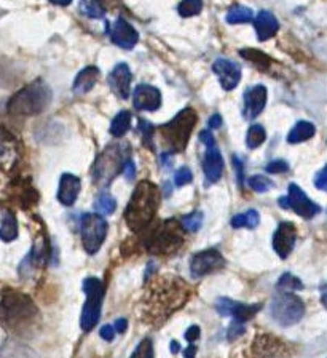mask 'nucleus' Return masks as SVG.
Wrapping results in <instances>:
<instances>
[{"label": "nucleus", "instance_id": "obj_1", "mask_svg": "<svg viewBox=\"0 0 327 358\" xmlns=\"http://www.w3.org/2000/svg\"><path fill=\"white\" fill-rule=\"evenodd\" d=\"M160 203V191L150 181H141L135 187V192L125 209V221L135 234H139L150 226L155 219Z\"/></svg>", "mask_w": 327, "mask_h": 358}, {"label": "nucleus", "instance_id": "obj_2", "mask_svg": "<svg viewBox=\"0 0 327 358\" xmlns=\"http://www.w3.org/2000/svg\"><path fill=\"white\" fill-rule=\"evenodd\" d=\"M187 298L188 288L184 283V280L176 277L158 279L149 293V298H147L150 317L155 321L166 319L172 312L181 309L186 304Z\"/></svg>", "mask_w": 327, "mask_h": 358}, {"label": "nucleus", "instance_id": "obj_3", "mask_svg": "<svg viewBox=\"0 0 327 358\" xmlns=\"http://www.w3.org/2000/svg\"><path fill=\"white\" fill-rule=\"evenodd\" d=\"M51 98H53V93H51L50 86L42 79H37L19 90L17 95H13V98L8 101L7 112L18 119L35 117L47 111Z\"/></svg>", "mask_w": 327, "mask_h": 358}, {"label": "nucleus", "instance_id": "obj_4", "mask_svg": "<svg viewBox=\"0 0 327 358\" xmlns=\"http://www.w3.org/2000/svg\"><path fill=\"white\" fill-rule=\"evenodd\" d=\"M131 149L125 142H115L102 151L91 168V176L98 187H109L112 181L123 173L125 163L131 158Z\"/></svg>", "mask_w": 327, "mask_h": 358}, {"label": "nucleus", "instance_id": "obj_5", "mask_svg": "<svg viewBox=\"0 0 327 358\" xmlns=\"http://www.w3.org/2000/svg\"><path fill=\"white\" fill-rule=\"evenodd\" d=\"M197 112L192 107H186L171 122L160 126V135L163 141L170 146L171 152L177 153L186 151L193 128L197 125Z\"/></svg>", "mask_w": 327, "mask_h": 358}, {"label": "nucleus", "instance_id": "obj_6", "mask_svg": "<svg viewBox=\"0 0 327 358\" xmlns=\"http://www.w3.org/2000/svg\"><path fill=\"white\" fill-rule=\"evenodd\" d=\"M184 245L182 224L177 219H168L161 223L147 238V249L152 254L170 256Z\"/></svg>", "mask_w": 327, "mask_h": 358}, {"label": "nucleus", "instance_id": "obj_7", "mask_svg": "<svg viewBox=\"0 0 327 358\" xmlns=\"http://www.w3.org/2000/svg\"><path fill=\"white\" fill-rule=\"evenodd\" d=\"M37 314V309L29 296L18 291H10L3 294L2 303H0V320L8 326H18L26 321L32 320Z\"/></svg>", "mask_w": 327, "mask_h": 358}, {"label": "nucleus", "instance_id": "obj_8", "mask_svg": "<svg viewBox=\"0 0 327 358\" xmlns=\"http://www.w3.org/2000/svg\"><path fill=\"white\" fill-rule=\"evenodd\" d=\"M83 291L86 294V301L81 310L80 317V326L85 332H88L98 325L101 319V309H102V301H104L106 288L104 283L99 279L90 277L83 280Z\"/></svg>", "mask_w": 327, "mask_h": 358}, {"label": "nucleus", "instance_id": "obj_9", "mask_svg": "<svg viewBox=\"0 0 327 358\" xmlns=\"http://www.w3.org/2000/svg\"><path fill=\"white\" fill-rule=\"evenodd\" d=\"M270 312H272V317L278 325L288 328V326H293L302 320L305 315V304L299 296L284 291V293L275 296Z\"/></svg>", "mask_w": 327, "mask_h": 358}, {"label": "nucleus", "instance_id": "obj_10", "mask_svg": "<svg viewBox=\"0 0 327 358\" xmlns=\"http://www.w3.org/2000/svg\"><path fill=\"white\" fill-rule=\"evenodd\" d=\"M109 224L98 213H85L80 219V235L85 252L96 254L107 237Z\"/></svg>", "mask_w": 327, "mask_h": 358}, {"label": "nucleus", "instance_id": "obj_11", "mask_svg": "<svg viewBox=\"0 0 327 358\" xmlns=\"http://www.w3.org/2000/svg\"><path fill=\"white\" fill-rule=\"evenodd\" d=\"M224 265H226V259H224L221 252H217L216 248L204 249V252L193 254V258L190 259L192 277H204V275L211 274L214 270L222 269Z\"/></svg>", "mask_w": 327, "mask_h": 358}, {"label": "nucleus", "instance_id": "obj_12", "mask_svg": "<svg viewBox=\"0 0 327 358\" xmlns=\"http://www.w3.org/2000/svg\"><path fill=\"white\" fill-rule=\"evenodd\" d=\"M106 30L112 42L123 50L135 48L139 42V32L125 18H117L114 24H107Z\"/></svg>", "mask_w": 327, "mask_h": 358}, {"label": "nucleus", "instance_id": "obj_13", "mask_svg": "<svg viewBox=\"0 0 327 358\" xmlns=\"http://www.w3.org/2000/svg\"><path fill=\"white\" fill-rule=\"evenodd\" d=\"M216 309L221 315L224 317H233L235 321H239V323H246L252 319V317L260 310V304H243L238 303V301H232L228 298H221L217 299Z\"/></svg>", "mask_w": 327, "mask_h": 358}, {"label": "nucleus", "instance_id": "obj_14", "mask_svg": "<svg viewBox=\"0 0 327 358\" xmlns=\"http://www.w3.org/2000/svg\"><path fill=\"white\" fill-rule=\"evenodd\" d=\"M288 208H293L294 213H297L300 218L311 219L321 211V208L315 202H311L306 194L299 187L297 184H290L288 192Z\"/></svg>", "mask_w": 327, "mask_h": 358}, {"label": "nucleus", "instance_id": "obj_15", "mask_svg": "<svg viewBox=\"0 0 327 358\" xmlns=\"http://www.w3.org/2000/svg\"><path fill=\"white\" fill-rule=\"evenodd\" d=\"M295 240H297V229L293 223L286 221L281 223L277 232L273 234V249L277 252L281 259H286L288 256L293 253L295 247Z\"/></svg>", "mask_w": 327, "mask_h": 358}, {"label": "nucleus", "instance_id": "obj_16", "mask_svg": "<svg viewBox=\"0 0 327 358\" xmlns=\"http://www.w3.org/2000/svg\"><path fill=\"white\" fill-rule=\"evenodd\" d=\"M132 104H135L136 111L155 112L161 106L160 90L147 84L136 86L135 93H132Z\"/></svg>", "mask_w": 327, "mask_h": 358}, {"label": "nucleus", "instance_id": "obj_17", "mask_svg": "<svg viewBox=\"0 0 327 358\" xmlns=\"http://www.w3.org/2000/svg\"><path fill=\"white\" fill-rule=\"evenodd\" d=\"M212 70L217 74L219 82H221L222 88L226 91L237 88L239 80H241V66L230 59H216L212 64Z\"/></svg>", "mask_w": 327, "mask_h": 358}, {"label": "nucleus", "instance_id": "obj_18", "mask_svg": "<svg viewBox=\"0 0 327 358\" xmlns=\"http://www.w3.org/2000/svg\"><path fill=\"white\" fill-rule=\"evenodd\" d=\"M131 80H132L131 69L128 68V64H125V63L117 64L115 68L112 69V73L109 74V79H107L110 90L114 91V93L121 100L130 98Z\"/></svg>", "mask_w": 327, "mask_h": 358}, {"label": "nucleus", "instance_id": "obj_19", "mask_svg": "<svg viewBox=\"0 0 327 358\" xmlns=\"http://www.w3.org/2000/svg\"><path fill=\"white\" fill-rule=\"evenodd\" d=\"M267 88L264 85H255L244 93V119L252 120L267 104Z\"/></svg>", "mask_w": 327, "mask_h": 358}, {"label": "nucleus", "instance_id": "obj_20", "mask_svg": "<svg viewBox=\"0 0 327 358\" xmlns=\"http://www.w3.org/2000/svg\"><path fill=\"white\" fill-rule=\"evenodd\" d=\"M203 171H204V178H206V186L216 184L219 179L222 178L224 158L221 151H219L216 146L208 147L206 153H204Z\"/></svg>", "mask_w": 327, "mask_h": 358}, {"label": "nucleus", "instance_id": "obj_21", "mask_svg": "<svg viewBox=\"0 0 327 358\" xmlns=\"http://www.w3.org/2000/svg\"><path fill=\"white\" fill-rule=\"evenodd\" d=\"M81 189V181L77 176L66 173L61 176L59 187H58V200L63 203L64 207H72L75 203L77 197H79Z\"/></svg>", "mask_w": 327, "mask_h": 358}, {"label": "nucleus", "instance_id": "obj_22", "mask_svg": "<svg viewBox=\"0 0 327 358\" xmlns=\"http://www.w3.org/2000/svg\"><path fill=\"white\" fill-rule=\"evenodd\" d=\"M254 354L257 357H265V358H277L284 354L286 344L279 342L277 337L272 336H257L254 341Z\"/></svg>", "mask_w": 327, "mask_h": 358}, {"label": "nucleus", "instance_id": "obj_23", "mask_svg": "<svg viewBox=\"0 0 327 358\" xmlns=\"http://www.w3.org/2000/svg\"><path fill=\"white\" fill-rule=\"evenodd\" d=\"M254 26L260 42H265V40L275 37L279 30V23L277 17H275L272 12H267V10L259 12L257 18H255L254 21Z\"/></svg>", "mask_w": 327, "mask_h": 358}, {"label": "nucleus", "instance_id": "obj_24", "mask_svg": "<svg viewBox=\"0 0 327 358\" xmlns=\"http://www.w3.org/2000/svg\"><path fill=\"white\" fill-rule=\"evenodd\" d=\"M48 259H50V245L47 242V238L42 235V237H39L37 242L34 243L32 252L28 254V258L24 259L23 264H29L30 267L40 269L43 267V265H47Z\"/></svg>", "mask_w": 327, "mask_h": 358}, {"label": "nucleus", "instance_id": "obj_25", "mask_svg": "<svg viewBox=\"0 0 327 358\" xmlns=\"http://www.w3.org/2000/svg\"><path fill=\"white\" fill-rule=\"evenodd\" d=\"M99 80V69L96 66H88L83 70H80L79 75L75 77L74 82V91L77 95H85L90 90H93V86L98 84Z\"/></svg>", "mask_w": 327, "mask_h": 358}, {"label": "nucleus", "instance_id": "obj_26", "mask_svg": "<svg viewBox=\"0 0 327 358\" xmlns=\"http://www.w3.org/2000/svg\"><path fill=\"white\" fill-rule=\"evenodd\" d=\"M14 146H17V138L7 128L0 126V167L7 165L12 160L14 156Z\"/></svg>", "mask_w": 327, "mask_h": 358}, {"label": "nucleus", "instance_id": "obj_27", "mask_svg": "<svg viewBox=\"0 0 327 358\" xmlns=\"http://www.w3.org/2000/svg\"><path fill=\"white\" fill-rule=\"evenodd\" d=\"M316 133V128L313 124L310 122H297L295 126L290 130V133L288 135V142L289 144H299V142H305L310 138H313Z\"/></svg>", "mask_w": 327, "mask_h": 358}, {"label": "nucleus", "instance_id": "obj_28", "mask_svg": "<svg viewBox=\"0 0 327 358\" xmlns=\"http://www.w3.org/2000/svg\"><path fill=\"white\" fill-rule=\"evenodd\" d=\"M18 237V221L13 213H7L0 224V240L5 243L13 242Z\"/></svg>", "mask_w": 327, "mask_h": 358}, {"label": "nucleus", "instance_id": "obj_29", "mask_svg": "<svg viewBox=\"0 0 327 358\" xmlns=\"http://www.w3.org/2000/svg\"><path fill=\"white\" fill-rule=\"evenodd\" d=\"M254 21V12L251 8L243 7V5H235L228 10L227 23L228 24H244Z\"/></svg>", "mask_w": 327, "mask_h": 358}, {"label": "nucleus", "instance_id": "obj_30", "mask_svg": "<svg viewBox=\"0 0 327 358\" xmlns=\"http://www.w3.org/2000/svg\"><path fill=\"white\" fill-rule=\"evenodd\" d=\"M131 126V114L128 111H121L115 115L110 124V135L115 138H123Z\"/></svg>", "mask_w": 327, "mask_h": 358}, {"label": "nucleus", "instance_id": "obj_31", "mask_svg": "<svg viewBox=\"0 0 327 358\" xmlns=\"http://www.w3.org/2000/svg\"><path fill=\"white\" fill-rule=\"evenodd\" d=\"M259 223H260V216L255 209H249V211H246V213L237 214V216H233L232 221H230L232 227H235V229H241V227L254 229L259 226Z\"/></svg>", "mask_w": 327, "mask_h": 358}, {"label": "nucleus", "instance_id": "obj_32", "mask_svg": "<svg viewBox=\"0 0 327 358\" xmlns=\"http://www.w3.org/2000/svg\"><path fill=\"white\" fill-rule=\"evenodd\" d=\"M239 55H241L244 59H248L249 63H252L255 68H259V69H262V70H267L270 66H272V59H270L265 53H262V51H260V50L246 48V50L239 51Z\"/></svg>", "mask_w": 327, "mask_h": 358}, {"label": "nucleus", "instance_id": "obj_33", "mask_svg": "<svg viewBox=\"0 0 327 358\" xmlns=\"http://www.w3.org/2000/svg\"><path fill=\"white\" fill-rule=\"evenodd\" d=\"M79 7L81 10V13L86 15L88 18L101 19L106 17V10L102 7L101 0H80Z\"/></svg>", "mask_w": 327, "mask_h": 358}, {"label": "nucleus", "instance_id": "obj_34", "mask_svg": "<svg viewBox=\"0 0 327 358\" xmlns=\"http://www.w3.org/2000/svg\"><path fill=\"white\" fill-rule=\"evenodd\" d=\"M95 208H96V211H98V214H101V216H110V214L115 211L117 202L109 192H102L101 196L96 198Z\"/></svg>", "mask_w": 327, "mask_h": 358}, {"label": "nucleus", "instance_id": "obj_35", "mask_svg": "<svg viewBox=\"0 0 327 358\" xmlns=\"http://www.w3.org/2000/svg\"><path fill=\"white\" fill-rule=\"evenodd\" d=\"M267 140V131L262 125H251L246 135V144L249 149H257Z\"/></svg>", "mask_w": 327, "mask_h": 358}, {"label": "nucleus", "instance_id": "obj_36", "mask_svg": "<svg viewBox=\"0 0 327 358\" xmlns=\"http://www.w3.org/2000/svg\"><path fill=\"white\" fill-rule=\"evenodd\" d=\"M203 10V0H182L179 3L177 12L182 18H192L195 15H200Z\"/></svg>", "mask_w": 327, "mask_h": 358}, {"label": "nucleus", "instance_id": "obj_37", "mask_svg": "<svg viewBox=\"0 0 327 358\" xmlns=\"http://www.w3.org/2000/svg\"><path fill=\"white\" fill-rule=\"evenodd\" d=\"M182 227L188 230V232H197L203 226V213L201 211H193L190 214H186L181 219Z\"/></svg>", "mask_w": 327, "mask_h": 358}, {"label": "nucleus", "instance_id": "obj_38", "mask_svg": "<svg viewBox=\"0 0 327 358\" xmlns=\"http://www.w3.org/2000/svg\"><path fill=\"white\" fill-rule=\"evenodd\" d=\"M278 288L279 290H304V283L300 281V279L294 277L293 274H284L279 277L278 281Z\"/></svg>", "mask_w": 327, "mask_h": 358}, {"label": "nucleus", "instance_id": "obj_39", "mask_svg": "<svg viewBox=\"0 0 327 358\" xmlns=\"http://www.w3.org/2000/svg\"><path fill=\"white\" fill-rule=\"evenodd\" d=\"M248 186L252 189V191L255 192H267L268 189L273 187V182L270 181V179H267L265 176H251L248 179Z\"/></svg>", "mask_w": 327, "mask_h": 358}, {"label": "nucleus", "instance_id": "obj_40", "mask_svg": "<svg viewBox=\"0 0 327 358\" xmlns=\"http://www.w3.org/2000/svg\"><path fill=\"white\" fill-rule=\"evenodd\" d=\"M131 358H153V342L149 337L142 339L139 346L136 347V350L132 352Z\"/></svg>", "mask_w": 327, "mask_h": 358}, {"label": "nucleus", "instance_id": "obj_41", "mask_svg": "<svg viewBox=\"0 0 327 358\" xmlns=\"http://www.w3.org/2000/svg\"><path fill=\"white\" fill-rule=\"evenodd\" d=\"M139 126L142 133V144L149 147V149H153V133H155V128L147 120H141Z\"/></svg>", "mask_w": 327, "mask_h": 358}, {"label": "nucleus", "instance_id": "obj_42", "mask_svg": "<svg viewBox=\"0 0 327 358\" xmlns=\"http://www.w3.org/2000/svg\"><path fill=\"white\" fill-rule=\"evenodd\" d=\"M192 179H193V175H192L190 168L182 167V168H179V170L176 171L175 184H176L177 187H184V186H187V184H190Z\"/></svg>", "mask_w": 327, "mask_h": 358}, {"label": "nucleus", "instance_id": "obj_43", "mask_svg": "<svg viewBox=\"0 0 327 358\" xmlns=\"http://www.w3.org/2000/svg\"><path fill=\"white\" fill-rule=\"evenodd\" d=\"M243 332H244V323H239V321L233 320L232 325H230V328H228V335H227L228 341L230 342L237 341L239 336H243Z\"/></svg>", "mask_w": 327, "mask_h": 358}, {"label": "nucleus", "instance_id": "obj_44", "mask_svg": "<svg viewBox=\"0 0 327 358\" xmlns=\"http://www.w3.org/2000/svg\"><path fill=\"white\" fill-rule=\"evenodd\" d=\"M289 170V165L286 160H273L267 165V171L272 173V175H279V173H284Z\"/></svg>", "mask_w": 327, "mask_h": 358}, {"label": "nucleus", "instance_id": "obj_45", "mask_svg": "<svg viewBox=\"0 0 327 358\" xmlns=\"http://www.w3.org/2000/svg\"><path fill=\"white\" fill-rule=\"evenodd\" d=\"M200 332H201L200 326L193 325V326H190V328L186 331V335H184V337H186L187 342H190V344H193V342L200 339Z\"/></svg>", "mask_w": 327, "mask_h": 358}, {"label": "nucleus", "instance_id": "obj_46", "mask_svg": "<svg viewBox=\"0 0 327 358\" xmlns=\"http://www.w3.org/2000/svg\"><path fill=\"white\" fill-rule=\"evenodd\" d=\"M326 178H327V168L323 167V170H319L318 175L315 176V186L318 187L319 191H326V187H327Z\"/></svg>", "mask_w": 327, "mask_h": 358}, {"label": "nucleus", "instance_id": "obj_47", "mask_svg": "<svg viewBox=\"0 0 327 358\" xmlns=\"http://www.w3.org/2000/svg\"><path fill=\"white\" fill-rule=\"evenodd\" d=\"M101 337H102V339H104V341H107V342L114 341V337H115L114 326H110V325L102 326V328H101Z\"/></svg>", "mask_w": 327, "mask_h": 358}, {"label": "nucleus", "instance_id": "obj_48", "mask_svg": "<svg viewBox=\"0 0 327 358\" xmlns=\"http://www.w3.org/2000/svg\"><path fill=\"white\" fill-rule=\"evenodd\" d=\"M200 141L203 142L204 146H208V147H214V146H216V141H214L212 133L208 131V130L200 133Z\"/></svg>", "mask_w": 327, "mask_h": 358}, {"label": "nucleus", "instance_id": "obj_49", "mask_svg": "<svg viewBox=\"0 0 327 358\" xmlns=\"http://www.w3.org/2000/svg\"><path fill=\"white\" fill-rule=\"evenodd\" d=\"M123 173H125V176H126L128 179H132V178H135V175H136V168H135V163H132L131 158L125 163V167H123Z\"/></svg>", "mask_w": 327, "mask_h": 358}, {"label": "nucleus", "instance_id": "obj_50", "mask_svg": "<svg viewBox=\"0 0 327 358\" xmlns=\"http://www.w3.org/2000/svg\"><path fill=\"white\" fill-rule=\"evenodd\" d=\"M233 165H235V168H237V171H238V178H239V182H243V163L239 162V158L237 157V156H233Z\"/></svg>", "mask_w": 327, "mask_h": 358}, {"label": "nucleus", "instance_id": "obj_51", "mask_svg": "<svg viewBox=\"0 0 327 358\" xmlns=\"http://www.w3.org/2000/svg\"><path fill=\"white\" fill-rule=\"evenodd\" d=\"M126 328H128V321H126V319H119V320L115 321V326H114L115 332H125Z\"/></svg>", "mask_w": 327, "mask_h": 358}, {"label": "nucleus", "instance_id": "obj_52", "mask_svg": "<svg viewBox=\"0 0 327 358\" xmlns=\"http://www.w3.org/2000/svg\"><path fill=\"white\" fill-rule=\"evenodd\" d=\"M222 125V117L219 114H214L211 119H209V128H221Z\"/></svg>", "mask_w": 327, "mask_h": 358}, {"label": "nucleus", "instance_id": "obj_53", "mask_svg": "<svg viewBox=\"0 0 327 358\" xmlns=\"http://www.w3.org/2000/svg\"><path fill=\"white\" fill-rule=\"evenodd\" d=\"M182 354H184V358H195V355H197V346L195 344H190L186 350H182Z\"/></svg>", "mask_w": 327, "mask_h": 358}, {"label": "nucleus", "instance_id": "obj_54", "mask_svg": "<svg viewBox=\"0 0 327 358\" xmlns=\"http://www.w3.org/2000/svg\"><path fill=\"white\" fill-rule=\"evenodd\" d=\"M50 2L54 5H61V7H66V5H69L72 0H50Z\"/></svg>", "mask_w": 327, "mask_h": 358}, {"label": "nucleus", "instance_id": "obj_55", "mask_svg": "<svg viewBox=\"0 0 327 358\" xmlns=\"http://www.w3.org/2000/svg\"><path fill=\"white\" fill-rule=\"evenodd\" d=\"M179 350H181V349H179V344H177L176 341H172L171 342V352H172V354H177Z\"/></svg>", "mask_w": 327, "mask_h": 358}]
</instances>
